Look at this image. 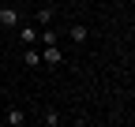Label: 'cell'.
Returning a JSON list of instances; mask_svg holds the SVG:
<instances>
[{"label": "cell", "mask_w": 135, "mask_h": 127, "mask_svg": "<svg viewBox=\"0 0 135 127\" xmlns=\"http://www.w3.org/2000/svg\"><path fill=\"white\" fill-rule=\"evenodd\" d=\"M68 41H71L75 49H83V45L90 41V26H83V23H71V26H68Z\"/></svg>", "instance_id": "1"}, {"label": "cell", "mask_w": 135, "mask_h": 127, "mask_svg": "<svg viewBox=\"0 0 135 127\" xmlns=\"http://www.w3.org/2000/svg\"><path fill=\"white\" fill-rule=\"evenodd\" d=\"M41 64H49V67H60V64H64L60 45H41Z\"/></svg>", "instance_id": "2"}, {"label": "cell", "mask_w": 135, "mask_h": 127, "mask_svg": "<svg viewBox=\"0 0 135 127\" xmlns=\"http://www.w3.org/2000/svg\"><path fill=\"white\" fill-rule=\"evenodd\" d=\"M19 60H23V67H38V64H41V49H38V45H26Z\"/></svg>", "instance_id": "3"}, {"label": "cell", "mask_w": 135, "mask_h": 127, "mask_svg": "<svg viewBox=\"0 0 135 127\" xmlns=\"http://www.w3.org/2000/svg\"><path fill=\"white\" fill-rule=\"evenodd\" d=\"M45 127H60L64 123V116H60V108H41V116H38Z\"/></svg>", "instance_id": "4"}, {"label": "cell", "mask_w": 135, "mask_h": 127, "mask_svg": "<svg viewBox=\"0 0 135 127\" xmlns=\"http://www.w3.org/2000/svg\"><path fill=\"white\" fill-rule=\"evenodd\" d=\"M56 19V8H38V15H34V26H49Z\"/></svg>", "instance_id": "5"}, {"label": "cell", "mask_w": 135, "mask_h": 127, "mask_svg": "<svg viewBox=\"0 0 135 127\" xmlns=\"http://www.w3.org/2000/svg\"><path fill=\"white\" fill-rule=\"evenodd\" d=\"M19 41L23 45H38V26H23L19 23Z\"/></svg>", "instance_id": "6"}, {"label": "cell", "mask_w": 135, "mask_h": 127, "mask_svg": "<svg viewBox=\"0 0 135 127\" xmlns=\"http://www.w3.org/2000/svg\"><path fill=\"white\" fill-rule=\"evenodd\" d=\"M4 120H8V127H23V123H26L30 116L23 112V108H8V116H4Z\"/></svg>", "instance_id": "7"}, {"label": "cell", "mask_w": 135, "mask_h": 127, "mask_svg": "<svg viewBox=\"0 0 135 127\" xmlns=\"http://www.w3.org/2000/svg\"><path fill=\"white\" fill-rule=\"evenodd\" d=\"M0 23H4V26H19L23 19H19V11H15V8H0Z\"/></svg>", "instance_id": "8"}, {"label": "cell", "mask_w": 135, "mask_h": 127, "mask_svg": "<svg viewBox=\"0 0 135 127\" xmlns=\"http://www.w3.org/2000/svg\"><path fill=\"white\" fill-rule=\"evenodd\" d=\"M38 41H41V45H60V30H41Z\"/></svg>", "instance_id": "9"}, {"label": "cell", "mask_w": 135, "mask_h": 127, "mask_svg": "<svg viewBox=\"0 0 135 127\" xmlns=\"http://www.w3.org/2000/svg\"><path fill=\"white\" fill-rule=\"evenodd\" d=\"M113 4H124V0H113Z\"/></svg>", "instance_id": "10"}]
</instances>
